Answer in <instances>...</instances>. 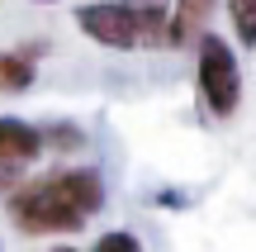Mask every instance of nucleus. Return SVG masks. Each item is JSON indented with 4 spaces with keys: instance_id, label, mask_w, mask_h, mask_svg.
I'll return each mask as SVG.
<instances>
[{
    "instance_id": "nucleus-1",
    "label": "nucleus",
    "mask_w": 256,
    "mask_h": 252,
    "mask_svg": "<svg viewBox=\"0 0 256 252\" xmlns=\"http://www.w3.org/2000/svg\"><path fill=\"white\" fill-rule=\"evenodd\" d=\"M104 209V181L95 167H62L24 181L10 190L5 214L19 224V233H81Z\"/></svg>"
},
{
    "instance_id": "nucleus-2",
    "label": "nucleus",
    "mask_w": 256,
    "mask_h": 252,
    "mask_svg": "<svg viewBox=\"0 0 256 252\" xmlns=\"http://www.w3.org/2000/svg\"><path fill=\"white\" fill-rule=\"evenodd\" d=\"M194 86H200V100L214 119H232L242 105V67H238V53L223 43L218 34H204L194 43Z\"/></svg>"
},
{
    "instance_id": "nucleus-3",
    "label": "nucleus",
    "mask_w": 256,
    "mask_h": 252,
    "mask_svg": "<svg viewBox=\"0 0 256 252\" xmlns=\"http://www.w3.org/2000/svg\"><path fill=\"white\" fill-rule=\"evenodd\" d=\"M76 29L86 38H95L100 48H114V53H133L138 34L133 19H128L124 0H90V5H76Z\"/></svg>"
},
{
    "instance_id": "nucleus-4",
    "label": "nucleus",
    "mask_w": 256,
    "mask_h": 252,
    "mask_svg": "<svg viewBox=\"0 0 256 252\" xmlns=\"http://www.w3.org/2000/svg\"><path fill=\"white\" fill-rule=\"evenodd\" d=\"M128 19H133L138 48H176L171 38V0H124Z\"/></svg>"
},
{
    "instance_id": "nucleus-5",
    "label": "nucleus",
    "mask_w": 256,
    "mask_h": 252,
    "mask_svg": "<svg viewBox=\"0 0 256 252\" xmlns=\"http://www.w3.org/2000/svg\"><path fill=\"white\" fill-rule=\"evenodd\" d=\"M43 157V133L38 124L14 119V114H0V167H24V162Z\"/></svg>"
},
{
    "instance_id": "nucleus-6",
    "label": "nucleus",
    "mask_w": 256,
    "mask_h": 252,
    "mask_svg": "<svg viewBox=\"0 0 256 252\" xmlns=\"http://www.w3.org/2000/svg\"><path fill=\"white\" fill-rule=\"evenodd\" d=\"M214 10H218V0H176L171 5V38H176V48L200 43V38L209 34Z\"/></svg>"
},
{
    "instance_id": "nucleus-7",
    "label": "nucleus",
    "mask_w": 256,
    "mask_h": 252,
    "mask_svg": "<svg viewBox=\"0 0 256 252\" xmlns=\"http://www.w3.org/2000/svg\"><path fill=\"white\" fill-rule=\"evenodd\" d=\"M34 57H43V43H28L19 53H0V91H28L38 76Z\"/></svg>"
},
{
    "instance_id": "nucleus-8",
    "label": "nucleus",
    "mask_w": 256,
    "mask_h": 252,
    "mask_svg": "<svg viewBox=\"0 0 256 252\" xmlns=\"http://www.w3.org/2000/svg\"><path fill=\"white\" fill-rule=\"evenodd\" d=\"M223 10H228V24L238 34V43L256 48V0H223Z\"/></svg>"
},
{
    "instance_id": "nucleus-9",
    "label": "nucleus",
    "mask_w": 256,
    "mask_h": 252,
    "mask_svg": "<svg viewBox=\"0 0 256 252\" xmlns=\"http://www.w3.org/2000/svg\"><path fill=\"white\" fill-rule=\"evenodd\" d=\"M43 133V152L52 148V152H81L86 148V133L76 129V124H48V129H38Z\"/></svg>"
},
{
    "instance_id": "nucleus-10",
    "label": "nucleus",
    "mask_w": 256,
    "mask_h": 252,
    "mask_svg": "<svg viewBox=\"0 0 256 252\" xmlns=\"http://www.w3.org/2000/svg\"><path fill=\"white\" fill-rule=\"evenodd\" d=\"M95 252H142V243H138L128 228H110V233L95 238Z\"/></svg>"
},
{
    "instance_id": "nucleus-11",
    "label": "nucleus",
    "mask_w": 256,
    "mask_h": 252,
    "mask_svg": "<svg viewBox=\"0 0 256 252\" xmlns=\"http://www.w3.org/2000/svg\"><path fill=\"white\" fill-rule=\"evenodd\" d=\"M152 205H162V209H190L194 200H190V190H156Z\"/></svg>"
},
{
    "instance_id": "nucleus-12",
    "label": "nucleus",
    "mask_w": 256,
    "mask_h": 252,
    "mask_svg": "<svg viewBox=\"0 0 256 252\" xmlns=\"http://www.w3.org/2000/svg\"><path fill=\"white\" fill-rule=\"evenodd\" d=\"M48 252H81V247H66V243H57V247H48Z\"/></svg>"
},
{
    "instance_id": "nucleus-13",
    "label": "nucleus",
    "mask_w": 256,
    "mask_h": 252,
    "mask_svg": "<svg viewBox=\"0 0 256 252\" xmlns=\"http://www.w3.org/2000/svg\"><path fill=\"white\" fill-rule=\"evenodd\" d=\"M0 252H5V247H0Z\"/></svg>"
}]
</instances>
